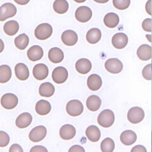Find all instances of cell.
I'll return each instance as SVG.
<instances>
[{
  "label": "cell",
  "mask_w": 152,
  "mask_h": 152,
  "mask_svg": "<svg viewBox=\"0 0 152 152\" xmlns=\"http://www.w3.org/2000/svg\"><path fill=\"white\" fill-rule=\"evenodd\" d=\"M115 121V115L113 112L109 109H106L99 114L98 122L103 127H111Z\"/></svg>",
  "instance_id": "cell-1"
},
{
  "label": "cell",
  "mask_w": 152,
  "mask_h": 152,
  "mask_svg": "<svg viewBox=\"0 0 152 152\" xmlns=\"http://www.w3.org/2000/svg\"><path fill=\"white\" fill-rule=\"evenodd\" d=\"M53 33V28L49 23H43L38 26L35 29L34 34L39 40H45L49 38Z\"/></svg>",
  "instance_id": "cell-2"
},
{
  "label": "cell",
  "mask_w": 152,
  "mask_h": 152,
  "mask_svg": "<svg viewBox=\"0 0 152 152\" xmlns=\"http://www.w3.org/2000/svg\"><path fill=\"white\" fill-rule=\"evenodd\" d=\"M84 110L83 103L77 99L70 100L66 104V111L69 115L77 117L80 115Z\"/></svg>",
  "instance_id": "cell-3"
},
{
  "label": "cell",
  "mask_w": 152,
  "mask_h": 152,
  "mask_svg": "<svg viewBox=\"0 0 152 152\" xmlns=\"http://www.w3.org/2000/svg\"><path fill=\"white\" fill-rule=\"evenodd\" d=\"M17 13V8L13 4L6 3L0 7V21H4L7 19L15 16Z\"/></svg>",
  "instance_id": "cell-4"
},
{
  "label": "cell",
  "mask_w": 152,
  "mask_h": 152,
  "mask_svg": "<svg viewBox=\"0 0 152 152\" xmlns=\"http://www.w3.org/2000/svg\"><path fill=\"white\" fill-rule=\"evenodd\" d=\"M145 117L144 110L140 107H134L131 108L127 113V118L132 124H138Z\"/></svg>",
  "instance_id": "cell-5"
},
{
  "label": "cell",
  "mask_w": 152,
  "mask_h": 152,
  "mask_svg": "<svg viewBox=\"0 0 152 152\" xmlns=\"http://www.w3.org/2000/svg\"><path fill=\"white\" fill-rule=\"evenodd\" d=\"M18 103V99L15 94L13 93L4 94L1 98V104L3 108L12 110L15 108Z\"/></svg>",
  "instance_id": "cell-6"
},
{
  "label": "cell",
  "mask_w": 152,
  "mask_h": 152,
  "mask_svg": "<svg viewBox=\"0 0 152 152\" xmlns=\"http://www.w3.org/2000/svg\"><path fill=\"white\" fill-rule=\"evenodd\" d=\"M93 13L91 10L88 7H80L76 10L75 17L80 22H87L92 17Z\"/></svg>",
  "instance_id": "cell-7"
},
{
  "label": "cell",
  "mask_w": 152,
  "mask_h": 152,
  "mask_svg": "<svg viewBox=\"0 0 152 152\" xmlns=\"http://www.w3.org/2000/svg\"><path fill=\"white\" fill-rule=\"evenodd\" d=\"M46 128L43 126H39L33 128L29 133L28 137L32 142H39L46 137Z\"/></svg>",
  "instance_id": "cell-8"
},
{
  "label": "cell",
  "mask_w": 152,
  "mask_h": 152,
  "mask_svg": "<svg viewBox=\"0 0 152 152\" xmlns=\"http://www.w3.org/2000/svg\"><path fill=\"white\" fill-rule=\"evenodd\" d=\"M104 66H105V69L108 72L112 74L120 73L123 69V64L122 61L115 58L107 60L104 64Z\"/></svg>",
  "instance_id": "cell-9"
},
{
  "label": "cell",
  "mask_w": 152,
  "mask_h": 152,
  "mask_svg": "<svg viewBox=\"0 0 152 152\" xmlns=\"http://www.w3.org/2000/svg\"><path fill=\"white\" fill-rule=\"evenodd\" d=\"M68 71L63 66L56 67L52 73V79L56 84L64 83L68 78Z\"/></svg>",
  "instance_id": "cell-10"
},
{
  "label": "cell",
  "mask_w": 152,
  "mask_h": 152,
  "mask_svg": "<svg viewBox=\"0 0 152 152\" xmlns=\"http://www.w3.org/2000/svg\"><path fill=\"white\" fill-rule=\"evenodd\" d=\"M33 75L34 77L39 80L45 79L49 74V70L48 66L43 64H39L34 66L33 68Z\"/></svg>",
  "instance_id": "cell-11"
},
{
  "label": "cell",
  "mask_w": 152,
  "mask_h": 152,
  "mask_svg": "<svg viewBox=\"0 0 152 152\" xmlns=\"http://www.w3.org/2000/svg\"><path fill=\"white\" fill-rule=\"evenodd\" d=\"M113 46L117 49H123L128 43V37L126 34L118 32L114 35L112 39Z\"/></svg>",
  "instance_id": "cell-12"
},
{
  "label": "cell",
  "mask_w": 152,
  "mask_h": 152,
  "mask_svg": "<svg viewBox=\"0 0 152 152\" xmlns=\"http://www.w3.org/2000/svg\"><path fill=\"white\" fill-rule=\"evenodd\" d=\"M78 36L76 32L72 30L64 31L61 34V41L66 46H72L77 43Z\"/></svg>",
  "instance_id": "cell-13"
},
{
  "label": "cell",
  "mask_w": 152,
  "mask_h": 152,
  "mask_svg": "<svg viewBox=\"0 0 152 152\" xmlns=\"http://www.w3.org/2000/svg\"><path fill=\"white\" fill-rule=\"evenodd\" d=\"M27 56L32 61H36L41 60L43 56L44 51L39 46L35 45L31 47L27 51Z\"/></svg>",
  "instance_id": "cell-14"
},
{
  "label": "cell",
  "mask_w": 152,
  "mask_h": 152,
  "mask_svg": "<svg viewBox=\"0 0 152 152\" xmlns=\"http://www.w3.org/2000/svg\"><path fill=\"white\" fill-rule=\"evenodd\" d=\"M92 68L91 62L88 59L80 58L75 64V69L81 74H86L91 71Z\"/></svg>",
  "instance_id": "cell-15"
},
{
  "label": "cell",
  "mask_w": 152,
  "mask_h": 152,
  "mask_svg": "<svg viewBox=\"0 0 152 152\" xmlns=\"http://www.w3.org/2000/svg\"><path fill=\"white\" fill-rule=\"evenodd\" d=\"M75 134L76 131L75 127L70 124H65L60 129V136L65 140H70L74 138Z\"/></svg>",
  "instance_id": "cell-16"
},
{
  "label": "cell",
  "mask_w": 152,
  "mask_h": 152,
  "mask_svg": "<svg viewBox=\"0 0 152 152\" xmlns=\"http://www.w3.org/2000/svg\"><path fill=\"white\" fill-rule=\"evenodd\" d=\"M87 84L90 90L93 91H98L102 86V78L97 74H91L88 78Z\"/></svg>",
  "instance_id": "cell-17"
},
{
  "label": "cell",
  "mask_w": 152,
  "mask_h": 152,
  "mask_svg": "<svg viewBox=\"0 0 152 152\" xmlns=\"http://www.w3.org/2000/svg\"><path fill=\"white\" fill-rule=\"evenodd\" d=\"M32 121V117L29 113L24 112L21 113L17 118L15 124L16 126L20 129H23L31 125Z\"/></svg>",
  "instance_id": "cell-18"
},
{
  "label": "cell",
  "mask_w": 152,
  "mask_h": 152,
  "mask_svg": "<svg viewBox=\"0 0 152 152\" xmlns=\"http://www.w3.org/2000/svg\"><path fill=\"white\" fill-rule=\"evenodd\" d=\"M16 77L20 80H26L29 77V70L26 65L23 63H18L15 67Z\"/></svg>",
  "instance_id": "cell-19"
},
{
  "label": "cell",
  "mask_w": 152,
  "mask_h": 152,
  "mask_svg": "<svg viewBox=\"0 0 152 152\" xmlns=\"http://www.w3.org/2000/svg\"><path fill=\"white\" fill-rule=\"evenodd\" d=\"M120 140L124 145L130 146L136 141L137 136L134 131L127 130L124 131L121 134Z\"/></svg>",
  "instance_id": "cell-20"
},
{
  "label": "cell",
  "mask_w": 152,
  "mask_h": 152,
  "mask_svg": "<svg viewBox=\"0 0 152 152\" xmlns=\"http://www.w3.org/2000/svg\"><path fill=\"white\" fill-rule=\"evenodd\" d=\"M48 58L54 64L60 63L64 58V52L58 48H52L48 52Z\"/></svg>",
  "instance_id": "cell-21"
},
{
  "label": "cell",
  "mask_w": 152,
  "mask_h": 152,
  "mask_svg": "<svg viewBox=\"0 0 152 152\" xmlns=\"http://www.w3.org/2000/svg\"><path fill=\"white\" fill-rule=\"evenodd\" d=\"M102 105L100 98L96 95H91L88 98L86 101L87 108L90 111L96 112L98 110Z\"/></svg>",
  "instance_id": "cell-22"
},
{
  "label": "cell",
  "mask_w": 152,
  "mask_h": 152,
  "mask_svg": "<svg viewBox=\"0 0 152 152\" xmlns=\"http://www.w3.org/2000/svg\"><path fill=\"white\" fill-rule=\"evenodd\" d=\"M86 134L89 140L91 142H97L101 137L100 130L96 126H89L86 131Z\"/></svg>",
  "instance_id": "cell-23"
},
{
  "label": "cell",
  "mask_w": 152,
  "mask_h": 152,
  "mask_svg": "<svg viewBox=\"0 0 152 152\" xmlns=\"http://www.w3.org/2000/svg\"><path fill=\"white\" fill-rule=\"evenodd\" d=\"M36 112L40 115H46L48 114L51 109V104L46 100L41 99L36 104Z\"/></svg>",
  "instance_id": "cell-24"
},
{
  "label": "cell",
  "mask_w": 152,
  "mask_h": 152,
  "mask_svg": "<svg viewBox=\"0 0 152 152\" xmlns=\"http://www.w3.org/2000/svg\"><path fill=\"white\" fill-rule=\"evenodd\" d=\"M137 55L142 61L149 60L151 57V47L148 45H142L137 50Z\"/></svg>",
  "instance_id": "cell-25"
},
{
  "label": "cell",
  "mask_w": 152,
  "mask_h": 152,
  "mask_svg": "<svg viewBox=\"0 0 152 152\" xmlns=\"http://www.w3.org/2000/svg\"><path fill=\"white\" fill-rule=\"evenodd\" d=\"M102 38L101 31L98 28H91L86 34V39L91 44H96Z\"/></svg>",
  "instance_id": "cell-26"
},
{
  "label": "cell",
  "mask_w": 152,
  "mask_h": 152,
  "mask_svg": "<svg viewBox=\"0 0 152 152\" xmlns=\"http://www.w3.org/2000/svg\"><path fill=\"white\" fill-rule=\"evenodd\" d=\"M39 93L41 96L49 98L55 93L54 86L50 83H44L41 84L39 88Z\"/></svg>",
  "instance_id": "cell-27"
},
{
  "label": "cell",
  "mask_w": 152,
  "mask_h": 152,
  "mask_svg": "<svg viewBox=\"0 0 152 152\" xmlns=\"http://www.w3.org/2000/svg\"><path fill=\"white\" fill-rule=\"evenodd\" d=\"M3 30L8 36L15 35L19 30L18 23L15 20H10L4 23Z\"/></svg>",
  "instance_id": "cell-28"
},
{
  "label": "cell",
  "mask_w": 152,
  "mask_h": 152,
  "mask_svg": "<svg viewBox=\"0 0 152 152\" xmlns=\"http://www.w3.org/2000/svg\"><path fill=\"white\" fill-rule=\"evenodd\" d=\"M104 23L109 28L116 27L119 23V17L115 13H108L104 17Z\"/></svg>",
  "instance_id": "cell-29"
},
{
  "label": "cell",
  "mask_w": 152,
  "mask_h": 152,
  "mask_svg": "<svg viewBox=\"0 0 152 152\" xmlns=\"http://www.w3.org/2000/svg\"><path fill=\"white\" fill-rule=\"evenodd\" d=\"M12 77V70L7 65L0 66V83H6Z\"/></svg>",
  "instance_id": "cell-30"
},
{
  "label": "cell",
  "mask_w": 152,
  "mask_h": 152,
  "mask_svg": "<svg viewBox=\"0 0 152 152\" xmlns=\"http://www.w3.org/2000/svg\"><path fill=\"white\" fill-rule=\"evenodd\" d=\"M14 42L18 49L23 50L26 48L29 43V38L26 34H22L15 38Z\"/></svg>",
  "instance_id": "cell-31"
},
{
  "label": "cell",
  "mask_w": 152,
  "mask_h": 152,
  "mask_svg": "<svg viewBox=\"0 0 152 152\" xmlns=\"http://www.w3.org/2000/svg\"><path fill=\"white\" fill-rule=\"evenodd\" d=\"M53 7L56 13L64 14L68 10L69 3L66 0H56L53 3Z\"/></svg>",
  "instance_id": "cell-32"
},
{
  "label": "cell",
  "mask_w": 152,
  "mask_h": 152,
  "mask_svg": "<svg viewBox=\"0 0 152 152\" xmlns=\"http://www.w3.org/2000/svg\"><path fill=\"white\" fill-rule=\"evenodd\" d=\"M100 146L103 152H112L115 148V142L110 137H107L102 141Z\"/></svg>",
  "instance_id": "cell-33"
},
{
  "label": "cell",
  "mask_w": 152,
  "mask_h": 152,
  "mask_svg": "<svg viewBox=\"0 0 152 152\" xmlns=\"http://www.w3.org/2000/svg\"><path fill=\"white\" fill-rule=\"evenodd\" d=\"M131 0H113V4L117 9L124 10L129 7Z\"/></svg>",
  "instance_id": "cell-34"
},
{
  "label": "cell",
  "mask_w": 152,
  "mask_h": 152,
  "mask_svg": "<svg viewBox=\"0 0 152 152\" xmlns=\"http://www.w3.org/2000/svg\"><path fill=\"white\" fill-rule=\"evenodd\" d=\"M10 142V137L7 132L0 131V147H5Z\"/></svg>",
  "instance_id": "cell-35"
},
{
  "label": "cell",
  "mask_w": 152,
  "mask_h": 152,
  "mask_svg": "<svg viewBox=\"0 0 152 152\" xmlns=\"http://www.w3.org/2000/svg\"><path fill=\"white\" fill-rule=\"evenodd\" d=\"M142 74L144 78L146 80H150L151 79V65L148 64L145 66L142 71Z\"/></svg>",
  "instance_id": "cell-36"
},
{
  "label": "cell",
  "mask_w": 152,
  "mask_h": 152,
  "mask_svg": "<svg viewBox=\"0 0 152 152\" xmlns=\"http://www.w3.org/2000/svg\"><path fill=\"white\" fill-rule=\"evenodd\" d=\"M142 27L143 30L147 32H151V19L146 18L142 23Z\"/></svg>",
  "instance_id": "cell-37"
},
{
  "label": "cell",
  "mask_w": 152,
  "mask_h": 152,
  "mask_svg": "<svg viewBox=\"0 0 152 152\" xmlns=\"http://www.w3.org/2000/svg\"><path fill=\"white\" fill-rule=\"evenodd\" d=\"M10 152H23V149L22 147L18 144H13L11 146L9 150Z\"/></svg>",
  "instance_id": "cell-38"
},
{
  "label": "cell",
  "mask_w": 152,
  "mask_h": 152,
  "mask_svg": "<svg viewBox=\"0 0 152 152\" xmlns=\"http://www.w3.org/2000/svg\"><path fill=\"white\" fill-rule=\"evenodd\" d=\"M69 152H75V151H79V152H84L85 150L81 146L79 145H74L71 147V148L69 150Z\"/></svg>",
  "instance_id": "cell-39"
},
{
  "label": "cell",
  "mask_w": 152,
  "mask_h": 152,
  "mask_svg": "<svg viewBox=\"0 0 152 152\" xmlns=\"http://www.w3.org/2000/svg\"><path fill=\"white\" fill-rule=\"evenodd\" d=\"M132 152H146V149L143 146L137 145L131 150Z\"/></svg>",
  "instance_id": "cell-40"
},
{
  "label": "cell",
  "mask_w": 152,
  "mask_h": 152,
  "mask_svg": "<svg viewBox=\"0 0 152 152\" xmlns=\"http://www.w3.org/2000/svg\"><path fill=\"white\" fill-rule=\"evenodd\" d=\"M31 151H48V150L44 146H35L31 149Z\"/></svg>",
  "instance_id": "cell-41"
},
{
  "label": "cell",
  "mask_w": 152,
  "mask_h": 152,
  "mask_svg": "<svg viewBox=\"0 0 152 152\" xmlns=\"http://www.w3.org/2000/svg\"><path fill=\"white\" fill-rule=\"evenodd\" d=\"M151 0H149V1L146 3V10L147 12V13H148L150 15H151Z\"/></svg>",
  "instance_id": "cell-42"
},
{
  "label": "cell",
  "mask_w": 152,
  "mask_h": 152,
  "mask_svg": "<svg viewBox=\"0 0 152 152\" xmlns=\"http://www.w3.org/2000/svg\"><path fill=\"white\" fill-rule=\"evenodd\" d=\"M14 1L18 4H20V5H26L30 1V0H14Z\"/></svg>",
  "instance_id": "cell-43"
},
{
  "label": "cell",
  "mask_w": 152,
  "mask_h": 152,
  "mask_svg": "<svg viewBox=\"0 0 152 152\" xmlns=\"http://www.w3.org/2000/svg\"><path fill=\"white\" fill-rule=\"evenodd\" d=\"M4 48V45L2 39H0V53H2Z\"/></svg>",
  "instance_id": "cell-44"
},
{
  "label": "cell",
  "mask_w": 152,
  "mask_h": 152,
  "mask_svg": "<svg viewBox=\"0 0 152 152\" xmlns=\"http://www.w3.org/2000/svg\"><path fill=\"white\" fill-rule=\"evenodd\" d=\"M94 1L98 3H106L109 1V0H94Z\"/></svg>",
  "instance_id": "cell-45"
},
{
  "label": "cell",
  "mask_w": 152,
  "mask_h": 152,
  "mask_svg": "<svg viewBox=\"0 0 152 152\" xmlns=\"http://www.w3.org/2000/svg\"><path fill=\"white\" fill-rule=\"evenodd\" d=\"M74 1H75V2H77V3H84V2H85L86 1V0H74Z\"/></svg>",
  "instance_id": "cell-46"
},
{
  "label": "cell",
  "mask_w": 152,
  "mask_h": 152,
  "mask_svg": "<svg viewBox=\"0 0 152 152\" xmlns=\"http://www.w3.org/2000/svg\"><path fill=\"white\" fill-rule=\"evenodd\" d=\"M146 37H149V41H150V42H151V39H150L151 35H146Z\"/></svg>",
  "instance_id": "cell-47"
}]
</instances>
